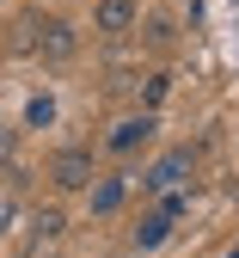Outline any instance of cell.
<instances>
[{
	"label": "cell",
	"instance_id": "obj_5",
	"mask_svg": "<svg viewBox=\"0 0 239 258\" xmlns=\"http://www.w3.org/2000/svg\"><path fill=\"white\" fill-rule=\"evenodd\" d=\"M190 166H196V154H190V148H172V154H166L160 166L141 178V184H147V190H172V184H184V178H190Z\"/></svg>",
	"mask_w": 239,
	"mask_h": 258
},
{
	"label": "cell",
	"instance_id": "obj_9",
	"mask_svg": "<svg viewBox=\"0 0 239 258\" xmlns=\"http://www.w3.org/2000/svg\"><path fill=\"white\" fill-rule=\"evenodd\" d=\"M166 92H172V74H147V92H141V111H153Z\"/></svg>",
	"mask_w": 239,
	"mask_h": 258
},
{
	"label": "cell",
	"instance_id": "obj_6",
	"mask_svg": "<svg viewBox=\"0 0 239 258\" xmlns=\"http://www.w3.org/2000/svg\"><path fill=\"white\" fill-rule=\"evenodd\" d=\"M166 240H172V215H166V209H147L141 221H135V246H141V252H153Z\"/></svg>",
	"mask_w": 239,
	"mask_h": 258
},
{
	"label": "cell",
	"instance_id": "obj_2",
	"mask_svg": "<svg viewBox=\"0 0 239 258\" xmlns=\"http://www.w3.org/2000/svg\"><path fill=\"white\" fill-rule=\"evenodd\" d=\"M135 25H141V7H135V0H98V13H92L98 37H129Z\"/></svg>",
	"mask_w": 239,
	"mask_h": 258
},
{
	"label": "cell",
	"instance_id": "obj_12",
	"mask_svg": "<svg viewBox=\"0 0 239 258\" xmlns=\"http://www.w3.org/2000/svg\"><path fill=\"white\" fill-rule=\"evenodd\" d=\"M227 258H239V252H227Z\"/></svg>",
	"mask_w": 239,
	"mask_h": 258
},
{
	"label": "cell",
	"instance_id": "obj_4",
	"mask_svg": "<svg viewBox=\"0 0 239 258\" xmlns=\"http://www.w3.org/2000/svg\"><path fill=\"white\" fill-rule=\"evenodd\" d=\"M147 136H153V111H135V117H123L111 136H105V148H111V154H135Z\"/></svg>",
	"mask_w": 239,
	"mask_h": 258
},
{
	"label": "cell",
	"instance_id": "obj_7",
	"mask_svg": "<svg viewBox=\"0 0 239 258\" xmlns=\"http://www.w3.org/2000/svg\"><path fill=\"white\" fill-rule=\"evenodd\" d=\"M92 190V215H111V209H123V178H98V184H86Z\"/></svg>",
	"mask_w": 239,
	"mask_h": 258
},
{
	"label": "cell",
	"instance_id": "obj_10",
	"mask_svg": "<svg viewBox=\"0 0 239 258\" xmlns=\"http://www.w3.org/2000/svg\"><path fill=\"white\" fill-rule=\"evenodd\" d=\"M31 228H37L43 240H55V234L67 228V221H61V209H37V221H31Z\"/></svg>",
	"mask_w": 239,
	"mask_h": 258
},
{
	"label": "cell",
	"instance_id": "obj_3",
	"mask_svg": "<svg viewBox=\"0 0 239 258\" xmlns=\"http://www.w3.org/2000/svg\"><path fill=\"white\" fill-rule=\"evenodd\" d=\"M37 31H43V37L31 43V49H37L43 61H67V55L80 49V37H74V25H67V19H49V25H37Z\"/></svg>",
	"mask_w": 239,
	"mask_h": 258
},
{
	"label": "cell",
	"instance_id": "obj_8",
	"mask_svg": "<svg viewBox=\"0 0 239 258\" xmlns=\"http://www.w3.org/2000/svg\"><path fill=\"white\" fill-rule=\"evenodd\" d=\"M49 123H55V99H49V92H37V99L25 105V129H49Z\"/></svg>",
	"mask_w": 239,
	"mask_h": 258
},
{
	"label": "cell",
	"instance_id": "obj_1",
	"mask_svg": "<svg viewBox=\"0 0 239 258\" xmlns=\"http://www.w3.org/2000/svg\"><path fill=\"white\" fill-rule=\"evenodd\" d=\"M49 178L61 184V190H86L98 172H92V148H61L55 160H49Z\"/></svg>",
	"mask_w": 239,
	"mask_h": 258
},
{
	"label": "cell",
	"instance_id": "obj_11",
	"mask_svg": "<svg viewBox=\"0 0 239 258\" xmlns=\"http://www.w3.org/2000/svg\"><path fill=\"white\" fill-rule=\"evenodd\" d=\"M147 43L153 49H172V19H147Z\"/></svg>",
	"mask_w": 239,
	"mask_h": 258
}]
</instances>
